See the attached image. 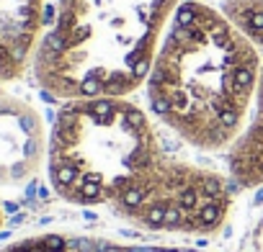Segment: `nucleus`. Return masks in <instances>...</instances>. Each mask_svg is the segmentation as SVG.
I'll list each match as a JSON object with an SVG mask.
<instances>
[{
  "label": "nucleus",
  "mask_w": 263,
  "mask_h": 252,
  "mask_svg": "<svg viewBox=\"0 0 263 252\" xmlns=\"http://www.w3.org/2000/svg\"><path fill=\"white\" fill-rule=\"evenodd\" d=\"M52 191L85 208L173 234H206L224 224L227 180L163 147L150 116L126 98L67 100L49 132Z\"/></svg>",
  "instance_id": "1"
},
{
  "label": "nucleus",
  "mask_w": 263,
  "mask_h": 252,
  "mask_svg": "<svg viewBox=\"0 0 263 252\" xmlns=\"http://www.w3.org/2000/svg\"><path fill=\"white\" fill-rule=\"evenodd\" d=\"M0 226H3V211H0Z\"/></svg>",
  "instance_id": "10"
},
{
  "label": "nucleus",
  "mask_w": 263,
  "mask_h": 252,
  "mask_svg": "<svg viewBox=\"0 0 263 252\" xmlns=\"http://www.w3.org/2000/svg\"><path fill=\"white\" fill-rule=\"evenodd\" d=\"M222 11L263 49V0H224Z\"/></svg>",
  "instance_id": "8"
},
{
  "label": "nucleus",
  "mask_w": 263,
  "mask_h": 252,
  "mask_svg": "<svg viewBox=\"0 0 263 252\" xmlns=\"http://www.w3.org/2000/svg\"><path fill=\"white\" fill-rule=\"evenodd\" d=\"M178 0H57L34 54L44 93L67 100L126 98L147 82Z\"/></svg>",
  "instance_id": "3"
},
{
  "label": "nucleus",
  "mask_w": 263,
  "mask_h": 252,
  "mask_svg": "<svg viewBox=\"0 0 263 252\" xmlns=\"http://www.w3.org/2000/svg\"><path fill=\"white\" fill-rule=\"evenodd\" d=\"M260 47L201 0L178 6L147 75L155 116L186 144L232 150L242 137L260 80Z\"/></svg>",
  "instance_id": "2"
},
{
  "label": "nucleus",
  "mask_w": 263,
  "mask_h": 252,
  "mask_svg": "<svg viewBox=\"0 0 263 252\" xmlns=\"http://www.w3.org/2000/svg\"><path fill=\"white\" fill-rule=\"evenodd\" d=\"M230 175L242 188L263 185V70H260L250 121L242 137L230 150Z\"/></svg>",
  "instance_id": "6"
},
{
  "label": "nucleus",
  "mask_w": 263,
  "mask_h": 252,
  "mask_svg": "<svg viewBox=\"0 0 263 252\" xmlns=\"http://www.w3.org/2000/svg\"><path fill=\"white\" fill-rule=\"evenodd\" d=\"M44 0H0V80H18L34 62Z\"/></svg>",
  "instance_id": "5"
},
{
  "label": "nucleus",
  "mask_w": 263,
  "mask_h": 252,
  "mask_svg": "<svg viewBox=\"0 0 263 252\" xmlns=\"http://www.w3.org/2000/svg\"><path fill=\"white\" fill-rule=\"evenodd\" d=\"M0 252H150V249H114L83 237H67V234H42L21 239Z\"/></svg>",
  "instance_id": "7"
},
{
  "label": "nucleus",
  "mask_w": 263,
  "mask_h": 252,
  "mask_svg": "<svg viewBox=\"0 0 263 252\" xmlns=\"http://www.w3.org/2000/svg\"><path fill=\"white\" fill-rule=\"evenodd\" d=\"M47 152L42 113L18 95L0 93V188L26 185L47 162Z\"/></svg>",
  "instance_id": "4"
},
{
  "label": "nucleus",
  "mask_w": 263,
  "mask_h": 252,
  "mask_svg": "<svg viewBox=\"0 0 263 252\" xmlns=\"http://www.w3.org/2000/svg\"><path fill=\"white\" fill-rule=\"evenodd\" d=\"M260 252H263V224H260Z\"/></svg>",
  "instance_id": "9"
}]
</instances>
